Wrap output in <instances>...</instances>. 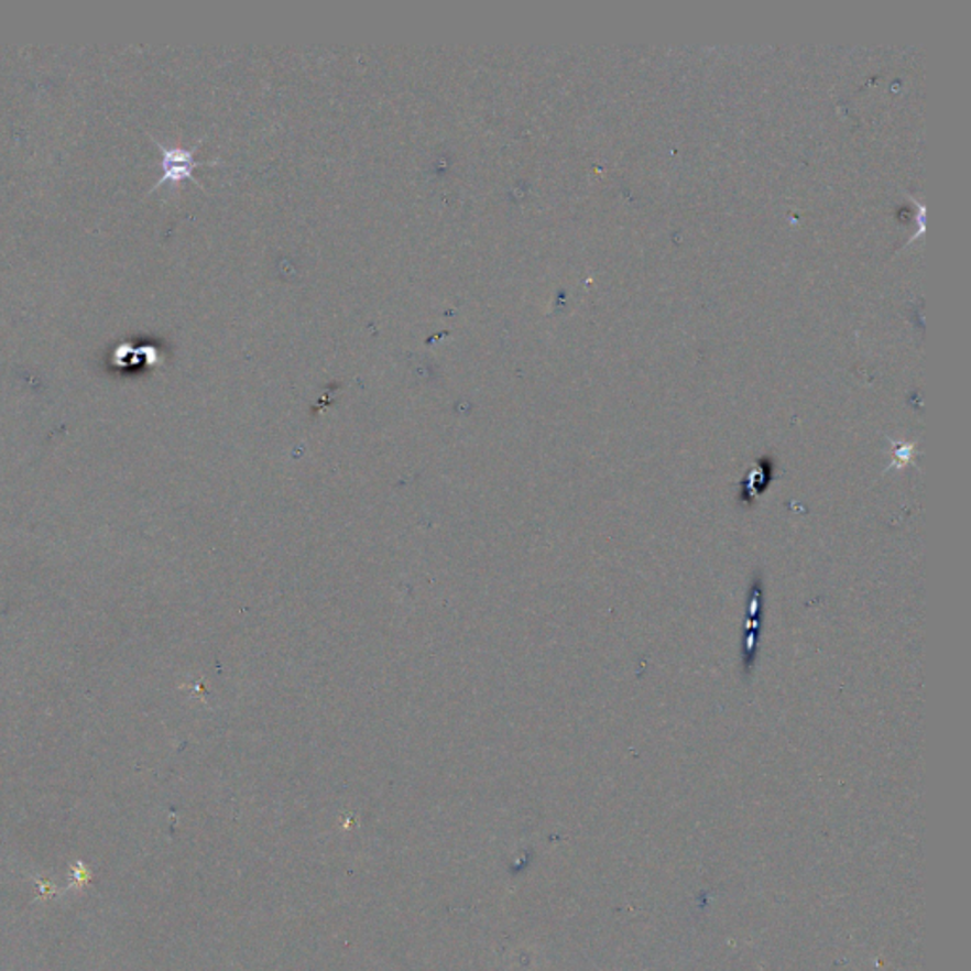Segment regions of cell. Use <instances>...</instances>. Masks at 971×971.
Segmentation results:
<instances>
[{
  "label": "cell",
  "instance_id": "obj_1",
  "mask_svg": "<svg viewBox=\"0 0 971 971\" xmlns=\"http://www.w3.org/2000/svg\"><path fill=\"white\" fill-rule=\"evenodd\" d=\"M152 143L157 144V149L162 152V170H164V175L157 178L156 185L152 186V190H157L160 186L172 185L173 188L175 186L181 185L183 181H190L194 185H198L199 188H204V185L199 183L198 178L194 177V170L199 167V165H215L220 164V160H196V149H198V143L194 144L192 149H183V146H165L164 143H160L156 138H152Z\"/></svg>",
  "mask_w": 971,
  "mask_h": 971
},
{
  "label": "cell",
  "instance_id": "obj_2",
  "mask_svg": "<svg viewBox=\"0 0 971 971\" xmlns=\"http://www.w3.org/2000/svg\"><path fill=\"white\" fill-rule=\"evenodd\" d=\"M771 477H773V472L763 471V469H760V471L753 472L752 477L748 479L746 485H744V488H746L748 492H752L750 493V495H757V493H761L763 492V490H765V488L761 485V482H763V480H766V482H771Z\"/></svg>",
  "mask_w": 971,
  "mask_h": 971
}]
</instances>
